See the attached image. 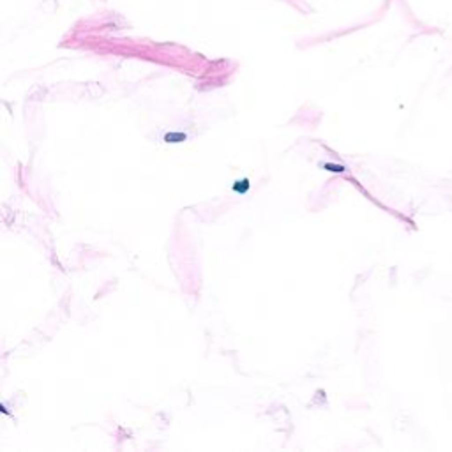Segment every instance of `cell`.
Here are the masks:
<instances>
[{"label": "cell", "instance_id": "6da1fadb", "mask_svg": "<svg viewBox=\"0 0 452 452\" xmlns=\"http://www.w3.org/2000/svg\"><path fill=\"white\" fill-rule=\"evenodd\" d=\"M233 189H235L237 193H246V191L249 189V180H247V179H244L242 182H240V180H239V182H235V186H233Z\"/></svg>", "mask_w": 452, "mask_h": 452}]
</instances>
